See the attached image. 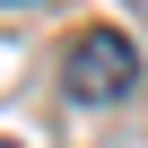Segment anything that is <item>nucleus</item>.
Returning <instances> with one entry per match:
<instances>
[{"label": "nucleus", "instance_id": "f257e3e1", "mask_svg": "<svg viewBox=\"0 0 148 148\" xmlns=\"http://www.w3.org/2000/svg\"><path fill=\"white\" fill-rule=\"evenodd\" d=\"M139 87V44L122 26H79L61 44V96L70 105H122Z\"/></svg>", "mask_w": 148, "mask_h": 148}, {"label": "nucleus", "instance_id": "f03ea898", "mask_svg": "<svg viewBox=\"0 0 148 148\" xmlns=\"http://www.w3.org/2000/svg\"><path fill=\"white\" fill-rule=\"evenodd\" d=\"M0 148H9V139H0Z\"/></svg>", "mask_w": 148, "mask_h": 148}, {"label": "nucleus", "instance_id": "7ed1b4c3", "mask_svg": "<svg viewBox=\"0 0 148 148\" xmlns=\"http://www.w3.org/2000/svg\"><path fill=\"white\" fill-rule=\"evenodd\" d=\"M131 9H139V0H131Z\"/></svg>", "mask_w": 148, "mask_h": 148}]
</instances>
